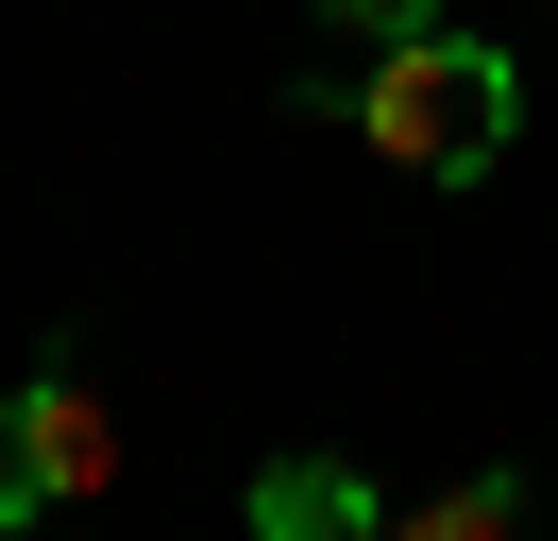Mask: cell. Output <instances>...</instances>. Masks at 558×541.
<instances>
[{
	"mask_svg": "<svg viewBox=\"0 0 558 541\" xmlns=\"http://www.w3.org/2000/svg\"><path fill=\"white\" fill-rule=\"evenodd\" d=\"M508 119H524L508 51H490V34H457V17L389 34V51L339 85V135H373V153H389V169H423V187H474V169L508 153Z\"/></svg>",
	"mask_w": 558,
	"mask_h": 541,
	"instance_id": "6da1fadb",
	"label": "cell"
},
{
	"mask_svg": "<svg viewBox=\"0 0 558 541\" xmlns=\"http://www.w3.org/2000/svg\"><path fill=\"white\" fill-rule=\"evenodd\" d=\"M254 541H389V507L355 457H271L254 473Z\"/></svg>",
	"mask_w": 558,
	"mask_h": 541,
	"instance_id": "3957f363",
	"label": "cell"
},
{
	"mask_svg": "<svg viewBox=\"0 0 558 541\" xmlns=\"http://www.w3.org/2000/svg\"><path fill=\"white\" fill-rule=\"evenodd\" d=\"M389 541H542V507H524V473H457V491L407 507Z\"/></svg>",
	"mask_w": 558,
	"mask_h": 541,
	"instance_id": "277c9868",
	"label": "cell"
},
{
	"mask_svg": "<svg viewBox=\"0 0 558 541\" xmlns=\"http://www.w3.org/2000/svg\"><path fill=\"white\" fill-rule=\"evenodd\" d=\"M102 491H119V406L69 356H35L17 406H0V541H35L51 507H102Z\"/></svg>",
	"mask_w": 558,
	"mask_h": 541,
	"instance_id": "7a4b0ae2",
	"label": "cell"
},
{
	"mask_svg": "<svg viewBox=\"0 0 558 541\" xmlns=\"http://www.w3.org/2000/svg\"><path fill=\"white\" fill-rule=\"evenodd\" d=\"M440 0H322V34H355V51H389V34H423Z\"/></svg>",
	"mask_w": 558,
	"mask_h": 541,
	"instance_id": "5b68a950",
	"label": "cell"
}]
</instances>
